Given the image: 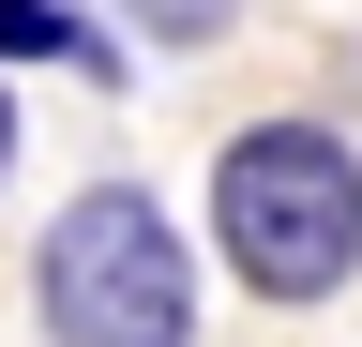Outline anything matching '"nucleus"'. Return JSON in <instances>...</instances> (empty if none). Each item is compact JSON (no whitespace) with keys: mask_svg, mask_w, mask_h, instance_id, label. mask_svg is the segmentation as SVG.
<instances>
[{"mask_svg":"<svg viewBox=\"0 0 362 347\" xmlns=\"http://www.w3.org/2000/svg\"><path fill=\"white\" fill-rule=\"evenodd\" d=\"M211 257H226V287L242 302H332L362 272V136L347 121H242V136L211 151Z\"/></svg>","mask_w":362,"mask_h":347,"instance_id":"f257e3e1","label":"nucleus"},{"mask_svg":"<svg viewBox=\"0 0 362 347\" xmlns=\"http://www.w3.org/2000/svg\"><path fill=\"white\" fill-rule=\"evenodd\" d=\"M30 317L45 347H197V242L151 182H76L30 242Z\"/></svg>","mask_w":362,"mask_h":347,"instance_id":"f03ea898","label":"nucleus"},{"mask_svg":"<svg viewBox=\"0 0 362 347\" xmlns=\"http://www.w3.org/2000/svg\"><path fill=\"white\" fill-rule=\"evenodd\" d=\"M16 61H76V76H121V46L90 16H61V0H0V76Z\"/></svg>","mask_w":362,"mask_h":347,"instance_id":"7ed1b4c3","label":"nucleus"},{"mask_svg":"<svg viewBox=\"0 0 362 347\" xmlns=\"http://www.w3.org/2000/svg\"><path fill=\"white\" fill-rule=\"evenodd\" d=\"M136 30H151V46H226V16H242V0H121Z\"/></svg>","mask_w":362,"mask_h":347,"instance_id":"20e7f679","label":"nucleus"},{"mask_svg":"<svg viewBox=\"0 0 362 347\" xmlns=\"http://www.w3.org/2000/svg\"><path fill=\"white\" fill-rule=\"evenodd\" d=\"M16 136H30V121H16V91H0V182H16Z\"/></svg>","mask_w":362,"mask_h":347,"instance_id":"39448f33","label":"nucleus"}]
</instances>
